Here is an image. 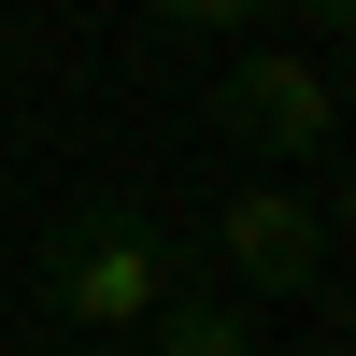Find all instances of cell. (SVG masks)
I'll list each match as a JSON object with an SVG mask.
<instances>
[{"label":"cell","mask_w":356,"mask_h":356,"mask_svg":"<svg viewBox=\"0 0 356 356\" xmlns=\"http://www.w3.org/2000/svg\"><path fill=\"white\" fill-rule=\"evenodd\" d=\"M43 300L72 314V328L129 342V328L171 314V243L143 214H72V228H43Z\"/></svg>","instance_id":"obj_1"},{"label":"cell","mask_w":356,"mask_h":356,"mask_svg":"<svg viewBox=\"0 0 356 356\" xmlns=\"http://www.w3.org/2000/svg\"><path fill=\"white\" fill-rule=\"evenodd\" d=\"M228 129H243V143H271V157H328V129H342V86L314 72L300 43H257L243 72H228Z\"/></svg>","instance_id":"obj_2"},{"label":"cell","mask_w":356,"mask_h":356,"mask_svg":"<svg viewBox=\"0 0 356 356\" xmlns=\"http://www.w3.org/2000/svg\"><path fill=\"white\" fill-rule=\"evenodd\" d=\"M214 243H228V271H243V285H271V300H285V285H314V271H328V200L243 186V200L214 214Z\"/></svg>","instance_id":"obj_3"},{"label":"cell","mask_w":356,"mask_h":356,"mask_svg":"<svg viewBox=\"0 0 356 356\" xmlns=\"http://www.w3.org/2000/svg\"><path fill=\"white\" fill-rule=\"evenodd\" d=\"M143 356H257V328H243V314H214V300H171Z\"/></svg>","instance_id":"obj_4"},{"label":"cell","mask_w":356,"mask_h":356,"mask_svg":"<svg viewBox=\"0 0 356 356\" xmlns=\"http://www.w3.org/2000/svg\"><path fill=\"white\" fill-rule=\"evenodd\" d=\"M314 356H356V342H314Z\"/></svg>","instance_id":"obj_5"}]
</instances>
